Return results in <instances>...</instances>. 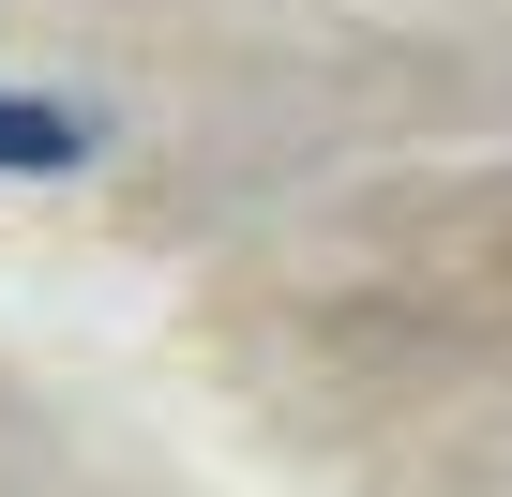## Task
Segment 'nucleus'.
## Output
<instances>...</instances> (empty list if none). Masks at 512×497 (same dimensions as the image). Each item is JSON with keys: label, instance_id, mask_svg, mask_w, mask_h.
Instances as JSON below:
<instances>
[{"label": "nucleus", "instance_id": "f257e3e1", "mask_svg": "<svg viewBox=\"0 0 512 497\" xmlns=\"http://www.w3.org/2000/svg\"><path fill=\"white\" fill-rule=\"evenodd\" d=\"M61 166H91V106L0 91V181H61Z\"/></svg>", "mask_w": 512, "mask_h": 497}]
</instances>
